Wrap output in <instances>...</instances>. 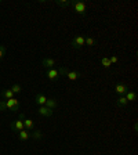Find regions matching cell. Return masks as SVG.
Wrapping results in <instances>:
<instances>
[{"instance_id":"obj_1","label":"cell","mask_w":138,"mask_h":155,"mask_svg":"<svg viewBox=\"0 0 138 155\" xmlns=\"http://www.w3.org/2000/svg\"><path fill=\"white\" fill-rule=\"evenodd\" d=\"M72 7H73V11L75 13H77V14H80V15H86V13H87V6H86V3L84 2H82V0H72V4H71Z\"/></svg>"},{"instance_id":"obj_2","label":"cell","mask_w":138,"mask_h":155,"mask_svg":"<svg viewBox=\"0 0 138 155\" xmlns=\"http://www.w3.org/2000/svg\"><path fill=\"white\" fill-rule=\"evenodd\" d=\"M84 42H86V36L77 35V36H75V38L71 40V47L79 50V48H82L84 46Z\"/></svg>"},{"instance_id":"obj_3","label":"cell","mask_w":138,"mask_h":155,"mask_svg":"<svg viewBox=\"0 0 138 155\" xmlns=\"http://www.w3.org/2000/svg\"><path fill=\"white\" fill-rule=\"evenodd\" d=\"M6 110H11L14 112H17L19 110V100H17L15 97L10 98V100H6Z\"/></svg>"},{"instance_id":"obj_4","label":"cell","mask_w":138,"mask_h":155,"mask_svg":"<svg viewBox=\"0 0 138 155\" xmlns=\"http://www.w3.org/2000/svg\"><path fill=\"white\" fill-rule=\"evenodd\" d=\"M24 118H25V116H24V114H19V119L14 120V122L11 123V129L15 130L17 133L21 132L22 129H25V127H24V120H22Z\"/></svg>"},{"instance_id":"obj_5","label":"cell","mask_w":138,"mask_h":155,"mask_svg":"<svg viewBox=\"0 0 138 155\" xmlns=\"http://www.w3.org/2000/svg\"><path fill=\"white\" fill-rule=\"evenodd\" d=\"M46 76L48 78V81L57 82L58 79H59V74H58V69H55V68H50V69H47V71H46Z\"/></svg>"},{"instance_id":"obj_6","label":"cell","mask_w":138,"mask_h":155,"mask_svg":"<svg viewBox=\"0 0 138 155\" xmlns=\"http://www.w3.org/2000/svg\"><path fill=\"white\" fill-rule=\"evenodd\" d=\"M127 91H129V87H127L126 83H117L115 86V93L119 94V96H123V94H126Z\"/></svg>"},{"instance_id":"obj_7","label":"cell","mask_w":138,"mask_h":155,"mask_svg":"<svg viewBox=\"0 0 138 155\" xmlns=\"http://www.w3.org/2000/svg\"><path fill=\"white\" fill-rule=\"evenodd\" d=\"M57 61H55L54 58H48V57H44L42 60V65L46 68V69H50V68H54Z\"/></svg>"},{"instance_id":"obj_8","label":"cell","mask_w":138,"mask_h":155,"mask_svg":"<svg viewBox=\"0 0 138 155\" xmlns=\"http://www.w3.org/2000/svg\"><path fill=\"white\" fill-rule=\"evenodd\" d=\"M53 112L54 111L53 110H50V108H47L46 105H42V107H39V110H37V114L39 115H42V116H51L53 115Z\"/></svg>"},{"instance_id":"obj_9","label":"cell","mask_w":138,"mask_h":155,"mask_svg":"<svg viewBox=\"0 0 138 155\" xmlns=\"http://www.w3.org/2000/svg\"><path fill=\"white\" fill-rule=\"evenodd\" d=\"M46 101H47V97H46L43 93H37V94L35 96V103L37 104L39 107L46 105Z\"/></svg>"},{"instance_id":"obj_10","label":"cell","mask_w":138,"mask_h":155,"mask_svg":"<svg viewBox=\"0 0 138 155\" xmlns=\"http://www.w3.org/2000/svg\"><path fill=\"white\" fill-rule=\"evenodd\" d=\"M24 127H25L28 132H32V130H35V122H33L32 119H28V118H24Z\"/></svg>"},{"instance_id":"obj_11","label":"cell","mask_w":138,"mask_h":155,"mask_svg":"<svg viewBox=\"0 0 138 155\" xmlns=\"http://www.w3.org/2000/svg\"><path fill=\"white\" fill-rule=\"evenodd\" d=\"M82 75H80V72H77V71H71V69H69V71H68V74H66V76L65 78H68V79H69V81H77V79H79V78H80Z\"/></svg>"},{"instance_id":"obj_12","label":"cell","mask_w":138,"mask_h":155,"mask_svg":"<svg viewBox=\"0 0 138 155\" xmlns=\"http://www.w3.org/2000/svg\"><path fill=\"white\" fill-rule=\"evenodd\" d=\"M29 137H30V132H28L26 129H22L21 132H18V139L21 141H26V140H29Z\"/></svg>"},{"instance_id":"obj_13","label":"cell","mask_w":138,"mask_h":155,"mask_svg":"<svg viewBox=\"0 0 138 155\" xmlns=\"http://www.w3.org/2000/svg\"><path fill=\"white\" fill-rule=\"evenodd\" d=\"M14 97H15V94L11 91V89H4L2 91V98L3 100H10V98H14Z\"/></svg>"},{"instance_id":"obj_14","label":"cell","mask_w":138,"mask_h":155,"mask_svg":"<svg viewBox=\"0 0 138 155\" xmlns=\"http://www.w3.org/2000/svg\"><path fill=\"white\" fill-rule=\"evenodd\" d=\"M46 107H47V108H50V110L54 111L55 108L58 107V101H57V98H47V101H46Z\"/></svg>"},{"instance_id":"obj_15","label":"cell","mask_w":138,"mask_h":155,"mask_svg":"<svg viewBox=\"0 0 138 155\" xmlns=\"http://www.w3.org/2000/svg\"><path fill=\"white\" fill-rule=\"evenodd\" d=\"M126 100L127 101H135L137 100V93L135 91H133V90H129L127 93H126Z\"/></svg>"},{"instance_id":"obj_16","label":"cell","mask_w":138,"mask_h":155,"mask_svg":"<svg viewBox=\"0 0 138 155\" xmlns=\"http://www.w3.org/2000/svg\"><path fill=\"white\" fill-rule=\"evenodd\" d=\"M129 104V101L126 100L124 96H119V98L116 100V107H126Z\"/></svg>"},{"instance_id":"obj_17","label":"cell","mask_w":138,"mask_h":155,"mask_svg":"<svg viewBox=\"0 0 138 155\" xmlns=\"http://www.w3.org/2000/svg\"><path fill=\"white\" fill-rule=\"evenodd\" d=\"M101 65H102L105 69H108V68L112 67V64H111V61H109V58H108V57L101 58Z\"/></svg>"},{"instance_id":"obj_18","label":"cell","mask_w":138,"mask_h":155,"mask_svg":"<svg viewBox=\"0 0 138 155\" xmlns=\"http://www.w3.org/2000/svg\"><path fill=\"white\" fill-rule=\"evenodd\" d=\"M10 89H11V91H13L14 94H18V93H21V91H22V87H21V84H18V83L13 84Z\"/></svg>"},{"instance_id":"obj_19","label":"cell","mask_w":138,"mask_h":155,"mask_svg":"<svg viewBox=\"0 0 138 155\" xmlns=\"http://www.w3.org/2000/svg\"><path fill=\"white\" fill-rule=\"evenodd\" d=\"M84 45L88 46V47H93V46L95 45V39L90 38V36H86V42H84Z\"/></svg>"},{"instance_id":"obj_20","label":"cell","mask_w":138,"mask_h":155,"mask_svg":"<svg viewBox=\"0 0 138 155\" xmlns=\"http://www.w3.org/2000/svg\"><path fill=\"white\" fill-rule=\"evenodd\" d=\"M57 4L61 7H68L72 4V0H57Z\"/></svg>"},{"instance_id":"obj_21","label":"cell","mask_w":138,"mask_h":155,"mask_svg":"<svg viewBox=\"0 0 138 155\" xmlns=\"http://www.w3.org/2000/svg\"><path fill=\"white\" fill-rule=\"evenodd\" d=\"M30 137H33V139H42L43 133L40 132V130H32V132H30Z\"/></svg>"},{"instance_id":"obj_22","label":"cell","mask_w":138,"mask_h":155,"mask_svg":"<svg viewBox=\"0 0 138 155\" xmlns=\"http://www.w3.org/2000/svg\"><path fill=\"white\" fill-rule=\"evenodd\" d=\"M68 71H69V68L68 67H61L59 69H58V74H59V78L61 76H66Z\"/></svg>"},{"instance_id":"obj_23","label":"cell","mask_w":138,"mask_h":155,"mask_svg":"<svg viewBox=\"0 0 138 155\" xmlns=\"http://www.w3.org/2000/svg\"><path fill=\"white\" fill-rule=\"evenodd\" d=\"M6 53H7V47L6 46H3V45H0V60L6 55Z\"/></svg>"},{"instance_id":"obj_24","label":"cell","mask_w":138,"mask_h":155,"mask_svg":"<svg viewBox=\"0 0 138 155\" xmlns=\"http://www.w3.org/2000/svg\"><path fill=\"white\" fill-rule=\"evenodd\" d=\"M109 58V61H111V64H116V62L119 61V58L116 57V55H111V57H108Z\"/></svg>"},{"instance_id":"obj_25","label":"cell","mask_w":138,"mask_h":155,"mask_svg":"<svg viewBox=\"0 0 138 155\" xmlns=\"http://www.w3.org/2000/svg\"><path fill=\"white\" fill-rule=\"evenodd\" d=\"M0 111H6V100H0Z\"/></svg>"},{"instance_id":"obj_26","label":"cell","mask_w":138,"mask_h":155,"mask_svg":"<svg viewBox=\"0 0 138 155\" xmlns=\"http://www.w3.org/2000/svg\"><path fill=\"white\" fill-rule=\"evenodd\" d=\"M0 4H2V0H0Z\"/></svg>"}]
</instances>
